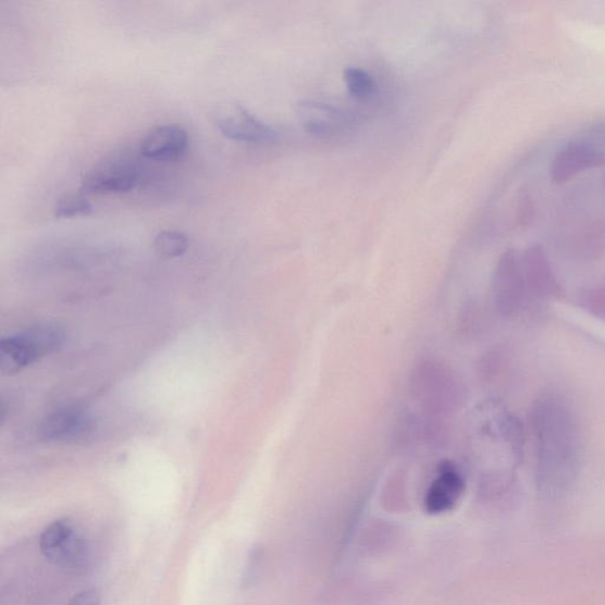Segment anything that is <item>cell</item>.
<instances>
[{"instance_id": "obj_1", "label": "cell", "mask_w": 605, "mask_h": 605, "mask_svg": "<svg viewBox=\"0 0 605 605\" xmlns=\"http://www.w3.org/2000/svg\"><path fill=\"white\" fill-rule=\"evenodd\" d=\"M534 424L541 466L570 469L580 449L569 410L557 402H544L535 410Z\"/></svg>"}, {"instance_id": "obj_2", "label": "cell", "mask_w": 605, "mask_h": 605, "mask_svg": "<svg viewBox=\"0 0 605 605\" xmlns=\"http://www.w3.org/2000/svg\"><path fill=\"white\" fill-rule=\"evenodd\" d=\"M65 339L64 330L54 324H39L0 342V370L16 374L27 366L58 351Z\"/></svg>"}, {"instance_id": "obj_3", "label": "cell", "mask_w": 605, "mask_h": 605, "mask_svg": "<svg viewBox=\"0 0 605 605\" xmlns=\"http://www.w3.org/2000/svg\"><path fill=\"white\" fill-rule=\"evenodd\" d=\"M144 178L141 160L120 151L100 161L82 181L81 192L86 195H122L139 186Z\"/></svg>"}, {"instance_id": "obj_4", "label": "cell", "mask_w": 605, "mask_h": 605, "mask_svg": "<svg viewBox=\"0 0 605 605\" xmlns=\"http://www.w3.org/2000/svg\"><path fill=\"white\" fill-rule=\"evenodd\" d=\"M39 550L54 566L77 569L88 559V547L71 519H57L39 538Z\"/></svg>"}, {"instance_id": "obj_5", "label": "cell", "mask_w": 605, "mask_h": 605, "mask_svg": "<svg viewBox=\"0 0 605 605\" xmlns=\"http://www.w3.org/2000/svg\"><path fill=\"white\" fill-rule=\"evenodd\" d=\"M217 127L227 139L247 144H267L277 140L279 133L251 114L242 104L235 103L217 115Z\"/></svg>"}, {"instance_id": "obj_6", "label": "cell", "mask_w": 605, "mask_h": 605, "mask_svg": "<svg viewBox=\"0 0 605 605\" xmlns=\"http://www.w3.org/2000/svg\"><path fill=\"white\" fill-rule=\"evenodd\" d=\"M494 294L505 313L518 311L529 293L521 258L515 251L506 252L494 274Z\"/></svg>"}, {"instance_id": "obj_7", "label": "cell", "mask_w": 605, "mask_h": 605, "mask_svg": "<svg viewBox=\"0 0 605 605\" xmlns=\"http://www.w3.org/2000/svg\"><path fill=\"white\" fill-rule=\"evenodd\" d=\"M95 432V421L87 412L64 409L53 412L38 429V434L47 442L76 443L88 439Z\"/></svg>"}, {"instance_id": "obj_8", "label": "cell", "mask_w": 605, "mask_h": 605, "mask_svg": "<svg viewBox=\"0 0 605 605\" xmlns=\"http://www.w3.org/2000/svg\"><path fill=\"white\" fill-rule=\"evenodd\" d=\"M296 115L302 128L322 139L342 133L349 123L343 110L321 101H300L296 107Z\"/></svg>"}, {"instance_id": "obj_9", "label": "cell", "mask_w": 605, "mask_h": 605, "mask_svg": "<svg viewBox=\"0 0 605 605\" xmlns=\"http://www.w3.org/2000/svg\"><path fill=\"white\" fill-rule=\"evenodd\" d=\"M189 145L188 133L181 126L163 125L150 129L139 145L144 159L172 162L182 159Z\"/></svg>"}, {"instance_id": "obj_10", "label": "cell", "mask_w": 605, "mask_h": 605, "mask_svg": "<svg viewBox=\"0 0 605 605\" xmlns=\"http://www.w3.org/2000/svg\"><path fill=\"white\" fill-rule=\"evenodd\" d=\"M605 163L604 156L587 144L571 143L558 150L552 164V178L557 185L571 181L576 175L598 169Z\"/></svg>"}, {"instance_id": "obj_11", "label": "cell", "mask_w": 605, "mask_h": 605, "mask_svg": "<svg viewBox=\"0 0 605 605\" xmlns=\"http://www.w3.org/2000/svg\"><path fill=\"white\" fill-rule=\"evenodd\" d=\"M416 384L420 400L433 408L448 407L457 394L456 382L436 366H423L417 375Z\"/></svg>"}, {"instance_id": "obj_12", "label": "cell", "mask_w": 605, "mask_h": 605, "mask_svg": "<svg viewBox=\"0 0 605 605\" xmlns=\"http://www.w3.org/2000/svg\"><path fill=\"white\" fill-rule=\"evenodd\" d=\"M521 261L530 294L548 297L559 293V284L542 247H530Z\"/></svg>"}, {"instance_id": "obj_13", "label": "cell", "mask_w": 605, "mask_h": 605, "mask_svg": "<svg viewBox=\"0 0 605 605\" xmlns=\"http://www.w3.org/2000/svg\"><path fill=\"white\" fill-rule=\"evenodd\" d=\"M464 481L456 471H446L437 478L428 496L430 511L443 513L448 510L460 498Z\"/></svg>"}, {"instance_id": "obj_14", "label": "cell", "mask_w": 605, "mask_h": 605, "mask_svg": "<svg viewBox=\"0 0 605 605\" xmlns=\"http://www.w3.org/2000/svg\"><path fill=\"white\" fill-rule=\"evenodd\" d=\"M189 247V240L183 232L162 231L155 239L156 252L166 259H173L185 255Z\"/></svg>"}, {"instance_id": "obj_15", "label": "cell", "mask_w": 605, "mask_h": 605, "mask_svg": "<svg viewBox=\"0 0 605 605\" xmlns=\"http://www.w3.org/2000/svg\"><path fill=\"white\" fill-rule=\"evenodd\" d=\"M345 82L355 99L368 100L373 98L378 90L375 79L360 67L346 69Z\"/></svg>"}, {"instance_id": "obj_16", "label": "cell", "mask_w": 605, "mask_h": 605, "mask_svg": "<svg viewBox=\"0 0 605 605\" xmlns=\"http://www.w3.org/2000/svg\"><path fill=\"white\" fill-rule=\"evenodd\" d=\"M92 205L82 195H69L61 198L53 206V215L59 219H72L87 217L92 213Z\"/></svg>"}, {"instance_id": "obj_17", "label": "cell", "mask_w": 605, "mask_h": 605, "mask_svg": "<svg viewBox=\"0 0 605 605\" xmlns=\"http://www.w3.org/2000/svg\"><path fill=\"white\" fill-rule=\"evenodd\" d=\"M584 301L587 309L591 313L605 321V292L595 288V291H591L585 295Z\"/></svg>"}, {"instance_id": "obj_18", "label": "cell", "mask_w": 605, "mask_h": 605, "mask_svg": "<svg viewBox=\"0 0 605 605\" xmlns=\"http://www.w3.org/2000/svg\"><path fill=\"white\" fill-rule=\"evenodd\" d=\"M67 605H101V597L98 591L88 589L76 594Z\"/></svg>"}]
</instances>
